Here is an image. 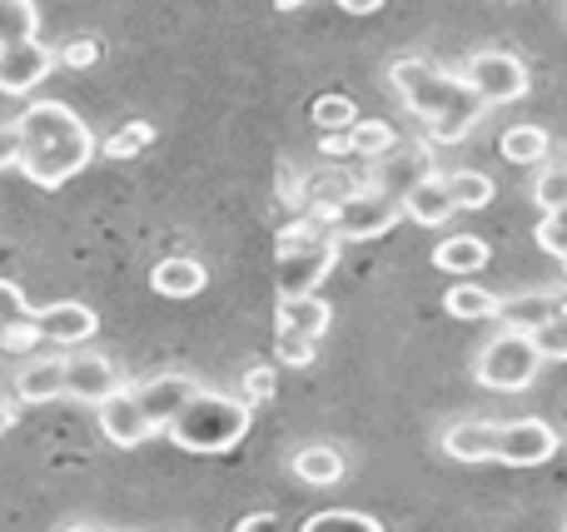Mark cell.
<instances>
[{
    "label": "cell",
    "mask_w": 567,
    "mask_h": 532,
    "mask_svg": "<svg viewBox=\"0 0 567 532\" xmlns=\"http://www.w3.org/2000/svg\"><path fill=\"white\" fill-rule=\"evenodd\" d=\"M319 155L329 159V165H343V159H353V139L349 135H323L319 139Z\"/></svg>",
    "instance_id": "f35d334b"
},
{
    "label": "cell",
    "mask_w": 567,
    "mask_h": 532,
    "mask_svg": "<svg viewBox=\"0 0 567 532\" xmlns=\"http://www.w3.org/2000/svg\"><path fill=\"white\" fill-rule=\"evenodd\" d=\"M538 244L548 249L553 259H563V264H567V209H558V215H543V225H538Z\"/></svg>",
    "instance_id": "d590c367"
},
{
    "label": "cell",
    "mask_w": 567,
    "mask_h": 532,
    "mask_svg": "<svg viewBox=\"0 0 567 532\" xmlns=\"http://www.w3.org/2000/svg\"><path fill=\"white\" fill-rule=\"evenodd\" d=\"M275 358L289 368H309L319 358V344L313 338H299V334H275Z\"/></svg>",
    "instance_id": "e575fe53"
},
{
    "label": "cell",
    "mask_w": 567,
    "mask_h": 532,
    "mask_svg": "<svg viewBox=\"0 0 567 532\" xmlns=\"http://www.w3.org/2000/svg\"><path fill=\"white\" fill-rule=\"evenodd\" d=\"M433 175V159H429V149H393V155H383L379 165H373V175H369V185L379 189V195H389V199H409L413 189L423 185V179Z\"/></svg>",
    "instance_id": "7c38bea8"
},
{
    "label": "cell",
    "mask_w": 567,
    "mask_h": 532,
    "mask_svg": "<svg viewBox=\"0 0 567 532\" xmlns=\"http://www.w3.org/2000/svg\"><path fill=\"white\" fill-rule=\"evenodd\" d=\"M343 10H349V15H373L379 0H343Z\"/></svg>",
    "instance_id": "60d3db41"
},
{
    "label": "cell",
    "mask_w": 567,
    "mask_h": 532,
    "mask_svg": "<svg viewBox=\"0 0 567 532\" xmlns=\"http://www.w3.org/2000/svg\"><path fill=\"white\" fill-rule=\"evenodd\" d=\"M235 532H284V528H279V518H275V513H249Z\"/></svg>",
    "instance_id": "ab89813d"
},
{
    "label": "cell",
    "mask_w": 567,
    "mask_h": 532,
    "mask_svg": "<svg viewBox=\"0 0 567 532\" xmlns=\"http://www.w3.org/2000/svg\"><path fill=\"white\" fill-rule=\"evenodd\" d=\"M309 115H313V125H319V135H349V129L359 125V105H353L349 95H319Z\"/></svg>",
    "instance_id": "83f0119b"
},
{
    "label": "cell",
    "mask_w": 567,
    "mask_h": 532,
    "mask_svg": "<svg viewBox=\"0 0 567 532\" xmlns=\"http://www.w3.org/2000/svg\"><path fill=\"white\" fill-rule=\"evenodd\" d=\"M333 259H339V239L319 225L313 215H299L279 229L275 239V289L279 299H309L329 279Z\"/></svg>",
    "instance_id": "3957f363"
},
{
    "label": "cell",
    "mask_w": 567,
    "mask_h": 532,
    "mask_svg": "<svg viewBox=\"0 0 567 532\" xmlns=\"http://www.w3.org/2000/svg\"><path fill=\"white\" fill-rule=\"evenodd\" d=\"M463 80H468L473 95H478L488 109L513 105V100H523L533 90L528 65H523L513 50H473L468 65H463Z\"/></svg>",
    "instance_id": "52a82bcc"
},
{
    "label": "cell",
    "mask_w": 567,
    "mask_h": 532,
    "mask_svg": "<svg viewBox=\"0 0 567 532\" xmlns=\"http://www.w3.org/2000/svg\"><path fill=\"white\" fill-rule=\"evenodd\" d=\"M488 259H493V249H488V239L483 234H449L439 249H433V264H439L443 274H453V279L483 274Z\"/></svg>",
    "instance_id": "d6986e66"
},
{
    "label": "cell",
    "mask_w": 567,
    "mask_h": 532,
    "mask_svg": "<svg viewBox=\"0 0 567 532\" xmlns=\"http://www.w3.org/2000/svg\"><path fill=\"white\" fill-rule=\"evenodd\" d=\"M538 368H543V358H538V348H533V338L503 328L498 338L483 344L478 364H473V378H478L483 388H493V394H523V388L538 378Z\"/></svg>",
    "instance_id": "8992f818"
},
{
    "label": "cell",
    "mask_w": 567,
    "mask_h": 532,
    "mask_svg": "<svg viewBox=\"0 0 567 532\" xmlns=\"http://www.w3.org/2000/svg\"><path fill=\"white\" fill-rule=\"evenodd\" d=\"M349 139H353V159H373V165L399 149V135H393V125H383V119H359V125L349 129Z\"/></svg>",
    "instance_id": "4316f807"
},
{
    "label": "cell",
    "mask_w": 567,
    "mask_h": 532,
    "mask_svg": "<svg viewBox=\"0 0 567 532\" xmlns=\"http://www.w3.org/2000/svg\"><path fill=\"white\" fill-rule=\"evenodd\" d=\"M533 199H538L543 215H558L567 209V159L563 165H543L538 179H533Z\"/></svg>",
    "instance_id": "4dcf8cb0"
},
{
    "label": "cell",
    "mask_w": 567,
    "mask_h": 532,
    "mask_svg": "<svg viewBox=\"0 0 567 532\" xmlns=\"http://www.w3.org/2000/svg\"><path fill=\"white\" fill-rule=\"evenodd\" d=\"M20 129V175L40 189H60L95 159V135L90 125L60 100H35L16 119Z\"/></svg>",
    "instance_id": "7a4b0ae2"
},
{
    "label": "cell",
    "mask_w": 567,
    "mask_h": 532,
    "mask_svg": "<svg viewBox=\"0 0 567 532\" xmlns=\"http://www.w3.org/2000/svg\"><path fill=\"white\" fill-rule=\"evenodd\" d=\"M16 398L20 404H50V398H65V358L45 354L30 358L16 374Z\"/></svg>",
    "instance_id": "ffe728a7"
},
{
    "label": "cell",
    "mask_w": 567,
    "mask_h": 532,
    "mask_svg": "<svg viewBox=\"0 0 567 532\" xmlns=\"http://www.w3.org/2000/svg\"><path fill=\"white\" fill-rule=\"evenodd\" d=\"M563 20H567V15H563Z\"/></svg>",
    "instance_id": "7bdbcfd3"
},
{
    "label": "cell",
    "mask_w": 567,
    "mask_h": 532,
    "mask_svg": "<svg viewBox=\"0 0 567 532\" xmlns=\"http://www.w3.org/2000/svg\"><path fill=\"white\" fill-rule=\"evenodd\" d=\"M567 309L563 294H553V289H528V294H513L498 304V324L508 328V334H538L548 319H558Z\"/></svg>",
    "instance_id": "9a60e30c"
},
{
    "label": "cell",
    "mask_w": 567,
    "mask_h": 532,
    "mask_svg": "<svg viewBox=\"0 0 567 532\" xmlns=\"http://www.w3.org/2000/svg\"><path fill=\"white\" fill-rule=\"evenodd\" d=\"M299 532H383V523L369 513H353V508H323Z\"/></svg>",
    "instance_id": "f546056e"
},
{
    "label": "cell",
    "mask_w": 567,
    "mask_h": 532,
    "mask_svg": "<svg viewBox=\"0 0 567 532\" xmlns=\"http://www.w3.org/2000/svg\"><path fill=\"white\" fill-rule=\"evenodd\" d=\"M533 348H538V358L548 364V358H567V309L558 319H548V324L538 328V334H528Z\"/></svg>",
    "instance_id": "836d02e7"
},
{
    "label": "cell",
    "mask_w": 567,
    "mask_h": 532,
    "mask_svg": "<svg viewBox=\"0 0 567 532\" xmlns=\"http://www.w3.org/2000/svg\"><path fill=\"white\" fill-rule=\"evenodd\" d=\"M40 35V10L30 0H0V50L30 45Z\"/></svg>",
    "instance_id": "d4e9b609"
},
{
    "label": "cell",
    "mask_w": 567,
    "mask_h": 532,
    "mask_svg": "<svg viewBox=\"0 0 567 532\" xmlns=\"http://www.w3.org/2000/svg\"><path fill=\"white\" fill-rule=\"evenodd\" d=\"M399 219H403L399 199H389L373 185H363V189H353L349 199H339L329 215H319V225L329 229L339 244H363V239H383Z\"/></svg>",
    "instance_id": "5b68a950"
},
{
    "label": "cell",
    "mask_w": 567,
    "mask_h": 532,
    "mask_svg": "<svg viewBox=\"0 0 567 532\" xmlns=\"http://www.w3.org/2000/svg\"><path fill=\"white\" fill-rule=\"evenodd\" d=\"M289 473L309 488H333V483H343V453L329 444H309L289 458Z\"/></svg>",
    "instance_id": "7402d4cb"
},
{
    "label": "cell",
    "mask_w": 567,
    "mask_h": 532,
    "mask_svg": "<svg viewBox=\"0 0 567 532\" xmlns=\"http://www.w3.org/2000/svg\"><path fill=\"white\" fill-rule=\"evenodd\" d=\"M100 55H105V45H100V35H95V30H85V35H70L65 45L55 50V65L90 70V65H100Z\"/></svg>",
    "instance_id": "1f68e13d"
},
{
    "label": "cell",
    "mask_w": 567,
    "mask_h": 532,
    "mask_svg": "<svg viewBox=\"0 0 567 532\" xmlns=\"http://www.w3.org/2000/svg\"><path fill=\"white\" fill-rule=\"evenodd\" d=\"M35 319V309H30L25 289L10 284V279H0V328H16V324H30Z\"/></svg>",
    "instance_id": "d6a6232c"
},
{
    "label": "cell",
    "mask_w": 567,
    "mask_h": 532,
    "mask_svg": "<svg viewBox=\"0 0 567 532\" xmlns=\"http://www.w3.org/2000/svg\"><path fill=\"white\" fill-rule=\"evenodd\" d=\"M115 394H125V378L105 354H70L65 358V398L75 404H110Z\"/></svg>",
    "instance_id": "9c48e42d"
},
{
    "label": "cell",
    "mask_w": 567,
    "mask_h": 532,
    "mask_svg": "<svg viewBox=\"0 0 567 532\" xmlns=\"http://www.w3.org/2000/svg\"><path fill=\"white\" fill-rule=\"evenodd\" d=\"M498 149L508 165H538L543 169V159H548V149H553V135L543 125H513V129H503Z\"/></svg>",
    "instance_id": "603a6c76"
},
{
    "label": "cell",
    "mask_w": 567,
    "mask_h": 532,
    "mask_svg": "<svg viewBox=\"0 0 567 532\" xmlns=\"http://www.w3.org/2000/svg\"><path fill=\"white\" fill-rule=\"evenodd\" d=\"M449 195H453V205L473 215V209H488L493 205L498 185H493L483 169H453V175H449Z\"/></svg>",
    "instance_id": "484cf974"
},
{
    "label": "cell",
    "mask_w": 567,
    "mask_h": 532,
    "mask_svg": "<svg viewBox=\"0 0 567 532\" xmlns=\"http://www.w3.org/2000/svg\"><path fill=\"white\" fill-rule=\"evenodd\" d=\"M563 532H567V528H563Z\"/></svg>",
    "instance_id": "ee69618b"
},
{
    "label": "cell",
    "mask_w": 567,
    "mask_h": 532,
    "mask_svg": "<svg viewBox=\"0 0 567 532\" xmlns=\"http://www.w3.org/2000/svg\"><path fill=\"white\" fill-rule=\"evenodd\" d=\"M0 169H20V129L0 125Z\"/></svg>",
    "instance_id": "74e56055"
},
{
    "label": "cell",
    "mask_w": 567,
    "mask_h": 532,
    "mask_svg": "<svg viewBox=\"0 0 567 532\" xmlns=\"http://www.w3.org/2000/svg\"><path fill=\"white\" fill-rule=\"evenodd\" d=\"M275 364H259V368H249V374H245V394H239V398H245V404L249 408H255V404H269V398H275Z\"/></svg>",
    "instance_id": "8d00e7d4"
},
{
    "label": "cell",
    "mask_w": 567,
    "mask_h": 532,
    "mask_svg": "<svg viewBox=\"0 0 567 532\" xmlns=\"http://www.w3.org/2000/svg\"><path fill=\"white\" fill-rule=\"evenodd\" d=\"M195 394H199V384L189 374H155V378H145V384H135V398H140V408H145V418L155 424V434H165V428L185 414V404Z\"/></svg>",
    "instance_id": "30bf717a"
},
{
    "label": "cell",
    "mask_w": 567,
    "mask_h": 532,
    "mask_svg": "<svg viewBox=\"0 0 567 532\" xmlns=\"http://www.w3.org/2000/svg\"><path fill=\"white\" fill-rule=\"evenodd\" d=\"M558 428L543 424V418H508L498 424V444H493V463L508 468H538L558 453Z\"/></svg>",
    "instance_id": "ba28073f"
},
{
    "label": "cell",
    "mask_w": 567,
    "mask_h": 532,
    "mask_svg": "<svg viewBox=\"0 0 567 532\" xmlns=\"http://www.w3.org/2000/svg\"><path fill=\"white\" fill-rule=\"evenodd\" d=\"M35 328H40V338H50V344L80 348V344H90V338L100 334V314L90 304H80V299H60V304L40 309Z\"/></svg>",
    "instance_id": "8fae6325"
},
{
    "label": "cell",
    "mask_w": 567,
    "mask_h": 532,
    "mask_svg": "<svg viewBox=\"0 0 567 532\" xmlns=\"http://www.w3.org/2000/svg\"><path fill=\"white\" fill-rule=\"evenodd\" d=\"M255 424V408L235 394H215V388H199L185 404V414L165 428V438L185 453H229L239 438Z\"/></svg>",
    "instance_id": "277c9868"
},
{
    "label": "cell",
    "mask_w": 567,
    "mask_h": 532,
    "mask_svg": "<svg viewBox=\"0 0 567 532\" xmlns=\"http://www.w3.org/2000/svg\"><path fill=\"white\" fill-rule=\"evenodd\" d=\"M389 80H393V95L403 100V109H409V115L429 129V139H439V145L468 139L473 129H478L483 109H488L478 95H473L468 80L443 70V65H433L429 55L393 60Z\"/></svg>",
    "instance_id": "6da1fadb"
},
{
    "label": "cell",
    "mask_w": 567,
    "mask_h": 532,
    "mask_svg": "<svg viewBox=\"0 0 567 532\" xmlns=\"http://www.w3.org/2000/svg\"><path fill=\"white\" fill-rule=\"evenodd\" d=\"M493 444H498V424H483V418H463L443 434V453L458 463H493Z\"/></svg>",
    "instance_id": "44dd1931"
},
{
    "label": "cell",
    "mask_w": 567,
    "mask_h": 532,
    "mask_svg": "<svg viewBox=\"0 0 567 532\" xmlns=\"http://www.w3.org/2000/svg\"><path fill=\"white\" fill-rule=\"evenodd\" d=\"M10 428H16V408H10V404H0V438H6Z\"/></svg>",
    "instance_id": "b9f144b4"
},
{
    "label": "cell",
    "mask_w": 567,
    "mask_h": 532,
    "mask_svg": "<svg viewBox=\"0 0 567 532\" xmlns=\"http://www.w3.org/2000/svg\"><path fill=\"white\" fill-rule=\"evenodd\" d=\"M100 428H105V438L115 448H140L145 438H155V424L145 418V408H140L135 388H125V394H115L110 404H100Z\"/></svg>",
    "instance_id": "5bb4252c"
},
{
    "label": "cell",
    "mask_w": 567,
    "mask_h": 532,
    "mask_svg": "<svg viewBox=\"0 0 567 532\" xmlns=\"http://www.w3.org/2000/svg\"><path fill=\"white\" fill-rule=\"evenodd\" d=\"M50 70H55V50L40 45V40L0 50V95H30Z\"/></svg>",
    "instance_id": "4fadbf2b"
},
{
    "label": "cell",
    "mask_w": 567,
    "mask_h": 532,
    "mask_svg": "<svg viewBox=\"0 0 567 532\" xmlns=\"http://www.w3.org/2000/svg\"><path fill=\"white\" fill-rule=\"evenodd\" d=\"M150 145H155V125H145V119H125L100 149H105V159H135V155H145Z\"/></svg>",
    "instance_id": "f1b7e54d"
},
{
    "label": "cell",
    "mask_w": 567,
    "mask_h": 532,
    "mask_svg": "<svg viewBox=\"0 0 567 532\" xmlns=\"http://www.w3.org/2000/svg\"><path fill=\"white\" fill-rule=\"evenodd\" d=\"M498 294H488L483 284H473V279H463V284H453L449 294H443V309H449V319H498Z\"/></svg>",
    "instance_id": "cb8c5ba5"
},
{
    "label": "cell",
    "mask_w": 567,
    "mask_h": 532,
    "mask_svg": "<svg viewBox=\"0 0 567 532\" xmlns=\"http://www.w3.org/2000/svg\"><path fill=\"white\" fill-rule=\"evenodd\" d=\"M205 284H209V269L189 254H169L150 269V289L165 299H195V294H205Z\"/></svg>",
    "instance_id": "e0dca14e"
},
{
    "label": "cell",
    "mask_w": 567,
    "mask_h": 532,
    "mask_svg": "<svg viewBox=\"0 0 567 532\" xmlns=\"http://www.w3.org/2000/svg\"><path fill=\"white\" fill-rule=\"evenodd\" d=\"M403 215H409L413 225H423V229H443V225H449V219L458 215V205H453V195H449V175H439V169H433V175L423 179L409 199H403Z\"/></svg>",
    "instance_id": "ac0fdd59"
},
{
    "label": "cell",
    "mask_w": 567,
    "mask_h": 532,
    "mask_svg": "<svg viewBox=\"0 0 567 532\" xmlns=\"http://www.w3.org/2000/svg\"><path fill=\"white\" fill-rule=\"evenodd\" d=\"M329 324H333V309L323 304L319 294H309V299H279V309H275V334H299V338H313V344H323Z\"/></svg>",
    "instance_id": "2e32d148"
}]
</instances>
